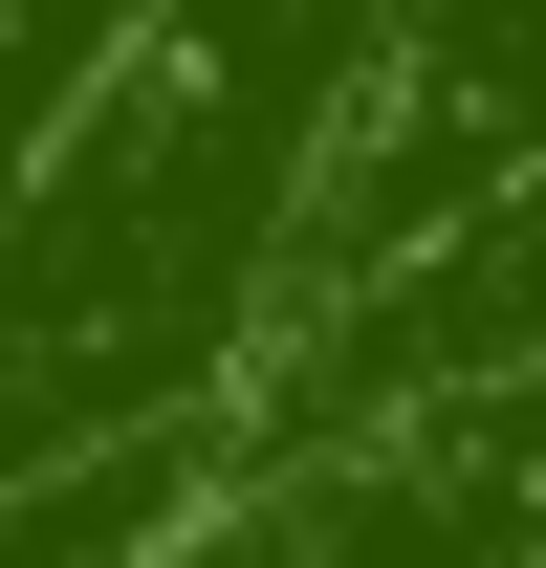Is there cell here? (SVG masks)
I'll list each match as a JSON object with an SVG mask.
<instances>
[{
  "label": "cell",
  "instance_id": "obj_1",
  "mask_svg": "<svg viewBox=\"0 0 546 568\" xmlns=\"http://www.w3.org/2000/svg\"><path fill=\"white\" fill-rule=\"evenodd\" d=\"M394 67H415V0H175L110 67V110H67L0 241V481H44L67 437L110 459L153 394L241 351V306L306 263V175L394 110Z\"/></svg>",
  "mask_w": 546,
  "mask_h": 568
}]
</instances>
